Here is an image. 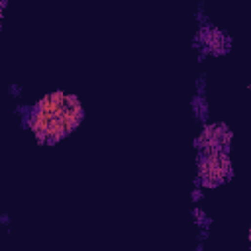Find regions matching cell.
Masks as SVG:
<instances>
[{"mask_svg": "<svg viewBox=\"0 0 251 251\" xmlns=\"http://www.w3.org/2000/svg\"><path fill=\"white\" fill-rule=\"evenodd\" d=\"M84 120V108L75 94L55 90L34 104L32 134L38 146H57L71 136Z\"/></svg>", "mask_w": 251, "mask_h": 251, "instance_id": "6da1fadb", "label": "cell"}, {"mask_svg": "<svg viewBox=\"0 0 251 251\" xmlns=\"http://www.w3.org/2000/svg\"><path fill=\"white\" fill-rule=\"evenodd\" d=\"M196 175L200 177L202 188H218L231 181L233 165L230 153L224 151H204L200 149L196 155Z\"/></svg>", "mask_w": 251, "mask_h": 251, "instance_id": "7a4b0ae2", "label": "cell"}, {"mask_svg": "<svg viewBox=\"0 0 251 251\" xmlns=\"http://www.w3.org/2000/svg\"><path fill=\"white\" fill-rule=\"evenodd\" d=\"M231 47H233L231 38L224 30H220L212 24L198 26V32L192 40V49L198 51V63H202L208 55L224 57L231 51Z\"/></svg>", "mask_w": 251, "mask_h": 251, "instance_id": "3957f363", "label": "cell"}, {"mask_svg": "<svg viewBox=\"0 0 251 251\" xmlns=\"http://www.w3.org/2000/svg\"><path fill=\"white\" fill-rule=\"evenodd\" d=\"M231 140L233 134L228 128V124L224 122H216V124H202V132L194 138V149L200 151H224L230 153L231 149Z\"/></svg>", "mask_w": 251, "mask_h": 251, "instance_id": "277c9868", "label": "cell"}, {"mask_svg": "<svg viewBox=\"0 0 251 251\" xmlns=\"http://www.w3.org/2000/svg\"><path fill=\"white\" fill-rule=\"evenodd\" d=\"M190 108H192V116L198 124H206L208 122V102H206V96L202 94H194L192 100H190Z\"/></svg>", "mask_w": 251, "mask_h": 251, "instance_id": "5b68a950", "label": "cell"}, {"mask_svg": "<svg viewBox=\"0 0 251 251\" xmlns=\"http://www.w3.org/2000/svg\"><path fill=\"white\" fill-rule=\"evenodd\" d=\"M192 218H194V224H196L198 228H210V226L214 224V220H212L200 206H194V208H192Z\"/></svg>", "mask_w": 251, "mask_h": 251, "instance_id": "8992f818", "label": "cell"}, {"mask_svg": "<svg viewBox=\"0 0 251 251\" xmlns=\"http://www.w3.org/2000/svg\"><path fill=\"white\" fill-rule=\"evenodd\" d=\"M196 94L206 96V77H204V75H200V77L196 79Z\"/></svg>", "mask_w": 251, "mask_h": 251, "instance_id": "52a82bcc", "label": "cell"}, {"mask_svg": "<svg viewBox=\"0 0 251 251\" xmlns=\"http://www.w3.org/2000/svg\"><path fill=\"white\" fill-rule=\"evenodd\" d=\"M14 112H16V114H18V116L22 118V116H28V114H32V112H34V106H26V104H18Z\"/></svg>", "mask_w": 251, "mask_h": 251, "instance_id": "ba28073f", "label": "cell"}, {"mask_svg": "<svg viewBox=\"0 0 251 251\" xmlns=\"http://www.w3.org/2000/svg\"><path fill=\"white\" fill-rule=\"evenodd\" d=\"M190 198H192V202L196 204V202H200L202 198H204V190L200 188V187H194L192 188V192H190Z\"/></svg>", "mask_w": 251, "mask_h": 251, "instance_id": "9c48e42d", "label": "cell"}, {"mask_svg": "<svg viewBox=\"0 0 251 251\" xmlns=\"http://www.w3.org/2000/svg\"><path fill=\"white\" fill-rule=\"evenodd\" d=\"M8 92H10L14 98H20L22 92H24V88H22L20 84H10V86H8Z\"/></svg>", "mask_w": 251, "mask_h": 251, "instance_id": "30bf717a", "label": "cell"}, {"mask_svg": "<svg viewBox=\"0 0 251 251\" xmlns=\"http://www.w3.org/2000/svg\"><path fill=\"white\" fill-rule=\"evenodd\" d=\"M196 20H198V26H204V24H208V20H206V14H204L202 6H200V8H198V12H196Z\"/></svg>", "mask_w": 251, "mask_h": 251, "instance_id": "8fae6325", "label": "cell"}, {"mask_svg": "<svg viewBox=\"0 0 251 251\" xmlns=\"http://www.w3.org/2000/svg\"><path fill=\"white\" fill-rule=\"evenodd\" d=\"M208 235H210V228H200V233H198V241H204V239H208Z\"/></svg>", "mask_w": 251, "mask_h": 251, "instance_id": "7c38bea8", "label": "cell"}, {"mask_svg": "<svg viewBox=\"0 0 251 251\" xmlns=\"http://www.w3.org/2000/svg\"><path fill=\"white\" fill-rule=\"evenodd\" d=\"M0 224L8 226V224H10V216H8V214H2V216H0Z\"/></svg>", "mask_w": 251, "mask_h": 251, "instance_id": "4fadbf2b", "label": "cell"}, {"mask_svg": "<svg viewBox=\"0 0 251 251\" xmlns=\"http://www.w3.org/2000/svg\"><path fill=\"white\" fill-rule=\"evenodd\" d=\"M8 8V0H0V14H4Z\"/></svg>", "mask_w": 251, "mask_h": 251, "instance_id": "5bb4252c", "label": "cell"}, {"mask_svg": "<svg viewBox=\"0 0 251 251\" xmlns=\"http://www.w3.org/2000/svg\"><path fill=\"white\" fill-rule=\"evenodd\" d=\"M249 241H251V228H249Z\"/></svg>", "mask_w": 251, "mask_h": 251, "instance_id": "9a60e30c", "label": "cell"}, {"mask_svg": "<svg viewBox=\"0 0 251 251\" xmlns=\"http://www.w3.org/2000/svg\"><path fill=\"white\" fill-rule=\"evenodd\" d=\"M247 88H249V92H251V83H249V86H247Z\"/></svg>", "mask_w": 251, "mask_h": 251, "instance_id": "2e32d148", "label": "cell"}]
</instances>
